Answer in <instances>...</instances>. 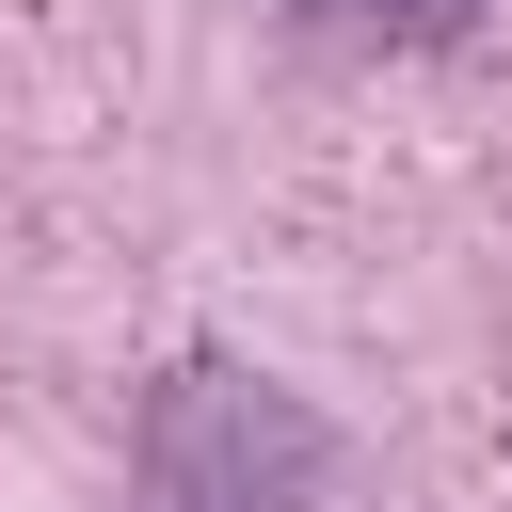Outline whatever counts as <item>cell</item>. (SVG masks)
Returning <instances> with one entry per match:
<instances>
[{
    "label": "cell",
    "mask_w": 512,
    "mask_h": 512,
    "mask_svg": "<svg viewBox=\"0 0 512 512\" xmlns=\"http://www.w3.org/2000/svg\"><path fill=\"white\" fill-rule=\"evenodd\" d=\"M128 512H352V448L256 368H160Z\"/></svg>",
    "instance_id": "obj_1"
}]
</instances>
